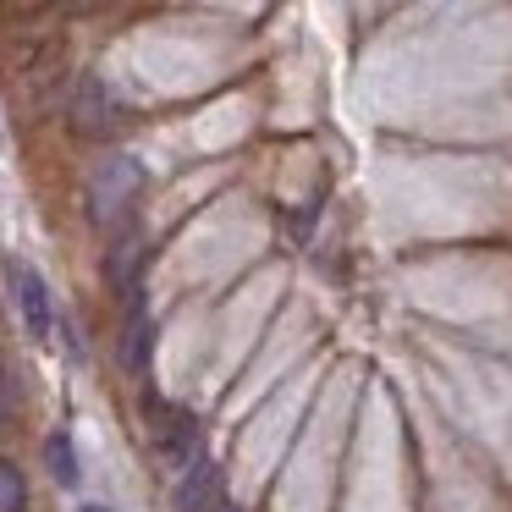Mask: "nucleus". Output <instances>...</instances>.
<instances>
[{"label":"nucleus","mask_w":512,"mask_h":512,"mask_svg":"<svg viewBox=\"0 0 512 512\" xmlns=\"http://www.w3.org/2000/svg\"><path fill=\"white\" fill-rule=\"evenodd\" d=\"M215 507H221V468L210 457H199L177 485V512H215Z\"/></svg>","instance_id":"20e7f679"},{"label":"nucleus","mask_w":512,"mask_h":512,"mask_svg":"<svg viewBox=\"0 0 512 512\" xmlns=\"http://www.w3.org/2000/svg\"><path fill=\"white\" fill-rule=\"evenodd\" d=\"M28 501V485L17 474V463H0V512H23Z\"/></svg>","instance_id":"6e6552de"},{"label":"nucleus","mask_w":512,"mask_h":512,"mask_svg":"<svg viewBox=\"0 0 512 512\" xmlns=\"http://www.w3.org/2000/svg\"><path fill=\"white\" fill-rule=\"evenodd\" d=\"M83 512H111V507H83Z\"/></svg>","instance_id":"9d476101"},{"label":"nucleus","mask_w":512,"mask_h":512,"mask_svg":"<svg viewBox=\"0 0 512 512\" xmlns=\"http://www.w3.org/2000/svg\"><path fill=\"white\" fill-rule=\"evenodd\" d=\"M138 188H144V166H138L133 155H116V160H105V166L94 171V188H89L94 221H105V226H111L116 215H127V204L138 199Z\"/></svg>","instance_id":"f257e3e1"},{"label":"nucleus","mask_w":512,"mask_h":512,"mask_svg":"<svg viewBox=\"0 0 512 512\" xmlns=\"http://www.w3.org/2000/svg\"><path fill=\"white\" fill-rule=\"evenodd\" d=\"M45 463H50V479H56V485H78V446H72V435L67 430H61V435H50V441H45Z\"/></svg>","instance_id":"0eeeda50"},{"label":"nucleus","mask_w":512,"mask_h":512,"mask_svg":"<svg viewBox=\"0 0 512 512\" xmlns=\"http://www.w3.org/2000/svg\"><path fill=\"white\" fill-rule=\"evenodd\" d=\"M149 347H155V325H149L144 303L133 298V314H127V331H122V369L127 375H149Z\"/></svg>","instance_id":"39448f33"},{"label":"nucleus","mask_w":512,"mask_h":512,"mask_svg":"<svg viewBox=\"0 0 512 512\" xmlns=\"http://www.w3.org/2000/svg\"><path fill=\"white\" fill-rule=\"evenodd\" d=\"M155 457L171 468V474H188V468L204 457L199 452V424H193L182 408H166V402L155 408Z\"/></svg>","instance_id":"f03ea898"},{"label":"nucleus","mask_w":512,"mask_h":512,"mask_svg":"<svg viewBox=\"0 0 512 512\" xmlns=\"http://www.w3.org/2000/svg\"><path fill=\"white\" fill-rule=\"evenodd\" d=\"M72 116H78V127H83V133H105V127H111V116H116V100L105 94V83H100V78H89V83H83V94H78V111H72Z\"/></svg>","instance_id":"423d86ee"},{"label":"nucleus","mask_w":512,"mask_h":512,"mask_svg":"<svg viewBox=\"0 0 512 512\" xmlns=\"http://www.w3.org/2000/svg\"><path fill=\"white\" fill-rule=\"evenodd\" d=\"M215 512H243V507H226V501H221V507H215Z\"/></svg>","instance_id":"1a4fd4ad"},{"label":"nucleus","mask_w":512,"mask_h":512,"mask_svg":"<svg viewBox=\"0 0 512 512\" xmlns=\"http://www.w3.org/2000/svg\"><path fill=\"white\" fill-rule=\"evenodd\" d=\"M6 276H12L17 314H23L28 336H34V342H45V336H50V287H45V276H39L34 265H23V259H12V265H6Z\"/></svg>","instance_id":"7ed1b4c3"}]
</instances>
